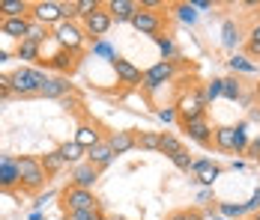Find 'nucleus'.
<instances>
[{
  "label": "nucleus",
  "mask_w": 260,
  "mask_h": 220,
  "mask_svg": "<svg viewBox=\"0 0 260 220\" xmlns=\"http://www.w3.org/2000/svg\"><path fill=\"white\" fill-rule=\"evenodd\" d=\"M9 80H12V96L33 98V96H39V93H42V86H45L48 74L42 72V69H36V66H21L18 72L9 74Z\"/></svg>",
  "instance_id": "f257e3e1"
},
{
  "label": "nucleus",
  "mask_w": 260,
  "mask_h": 220,
  "mask_svg": "<svg viewBox=\"0 0 260 220\" xmlns=\"http://www.w3.org/2000/svg\"><path fill=\"white\" fill-rule=\"evenodd\" d=\"M248 125L239 122V125H221V128H215L212 131V146L221 149V152H236V155H242L245 149H248Z\"/></svg>",
  "instance_id": "f03ea898"
},
{
  "label": "nucleus",
  "mask_w": 260,
  "mask_h": 220,
  "mask_svg": "<svg viewBox=\"0 0 260 220\" xmlns=\"http://www.w3.org/2000/svg\"><path fill=\"white\" fill-rule=\"evenodd\" d=\"M15 161H18L21 191H27V194L42 191V185L48 182V172H45V167H42V161H39L36 155H21V158H15Z\"/></svg>",
  "instance_id": "7ed1b4c3"
},
{
  "label": "nucleus",
  "mask_w": 260,
  "mask_h": 220,
  "mask_svg": "<svg viewBox=\"0 0 260 220\" xmlns=\"http://www.w3.org/2000/svg\"><path fill=\"white\" fill-rule=\"evenodd\" d=\"M60 202H63L66 214H75V211H96V208H99L96 194H93V191H84V188H75V185H66V188H63Z\"/></svg>",
  "instance_id": "20e7f679"
},
{
  "label": "nucleus",
  "mask_w": 260,
  "mask_h": 220,
  "mask_svg": "<svg viewBox=\"0 0 260 220\" xmlns=\"http://www.w3.org/2000/svg\"><path fill=\"white\" fill-rule=\"evenodd\" d=\"M207 96H204V90H188V93H182L180 101L174 104L177 107V116H180V122H191V119H201V116H207Z\"/></svg>",
  "instance_id": "39448f33"
},
{
  "label": "nucleus",
  "mask_w": 260,
  "mask_h": 220,
  "mask_svg": "<svg viewBox=\"0 0 260 220\" xmlns=\"http://www.w3.org/2000/svg\"><path fill=\"white\" fill-rule=\"evenodd\" d=\"M51 36L63 51H75V54H81L84 42H87V33H84V27H81L78 21H63V24H57L51 30Z\"/></svg>",
  "instance_id": "423d86ee"
},
{
  "label": "nucleus",
  "mask_w": 260,
  "mask_h": 220,
  "mask_svg": "<svg viewBox=\"0 0 260 220\" xmlns=\"http://www.w3.org/2000/svg\"><path fill=\"white\" fill-rule=\"evenodd\" d=\"M30 18H33L36 24L48 27V30L66 21V18H63V9H60V0H33V6H30Z\"/></svg>",
  "instance_id": "0eeeda50"
},
{
  "label": "nucleus",
  "mask_w": 260,
  "mask_h": 220,
  "mask_svg": "<svg viewBox=\"0 0 260 220\" xmlns=\"http://www.w3.org/2000/svg\"><path fill=\"white\" fill-rule=\"evenodd\" d=\"M141 36H161L165 33V27H168V18H165V12H150V9H138L135 12V18L129 21Z\"/></svg>",
  "instance_id": "6e6552de"
},
{
  "label": "nucleus",
  "mask_w": 260,
  "mask_h": 220,
  "mask_svg": "<svg viewBox=\"0 0 260 220\" xmlns=\"http://www.w3.org/2000/svg\"><path fill=\"white\" fill-rule=\"evenodd\" d=\"M174 74H177V63L174 60H158L156 66H150L147 72H144V90L147 93H156L158 86H165V83H171L174 80Z\"/></svg>",
  "instance_id": "1a4fd4ad"
},
{
  "label": "nucleus",
  "mask_w": 260,
  "mask_h": 220,
  "mask_svg": "<svg viewBox=\"0 0 260 220\" xmlns=\"http://www.w3.org/2000/svg\"><path fill=\"white\" fill-rule=\"evenodd\" d=\"M81 27H84V33H87V39H96V42H102V36L114 27V18H111V12L105 9V6H99L93 15H87L84 21H81Z\"/></svg>",
  "instance_id": "9d476101"
},
{
  "label": "nucleus",
  "mask_w": 260,
  "mask_h": 220,
  "mask_svg": "<svg viewBox=\"0 0 260 220\" xmlns=\"http://www.w3.org/2000/svg\"><path fill=\"white\" fill-rule=\"evenodd\" d=\"M21 188V179H18V161L0 155V194H15Z\"/></svg>",
  "instance_id": "9b49d317"
},
{
  "label": "nucleus",
  "mask_w": 260,
  "mask_h": 220,
  "mask_svg": "<svg viewBox=\"0 0 260 220\" xmlns=\"http://www.w3.org/2000/svg\"><path fill=\"white\" fill-rule=\"evenodd\" d=\"M111 66H114V72H117V80H120V83H126V86H141V83H144V72H141L132 60L114 57Z\"/></svg>",
  "instance_id": "f8f14e48"
},
{
  "label": "nucleus",
  "mask_w": 260,
  "mask_h": 220,
  "mask_svg": "<svg viewBox=\"0 0 260 220\" xmlns=\"http://www.w3.org/2000/svg\"><path fill=\"white\" fill-rule=\"evenodd\" d=\"M99 175H102V170H96L90 161H84V164H75V167H72V179H69V185L84 188V191H93L96 182H99Z\"/></svg>",
  "instance_id": "ddd939ff"
},
{
  "label": "nucleus",
  "mask_w": 260,
  "mask_h": 220,
  "mask_svg": "<svg viewBox=\"0 0 260 220\" xmlns=\"http://www.w3.org/2000/svg\"><path fill=\"white\" fill-rule=\"evenodd\" d=\"M48 69H54L57 74H63V77H69V72H75L78 69V54L75 51H57V54H51L48 60H42Z\"/></svg>",
  "instance_id": "4468645a"
},
{
  "label": "nucleus",
  "mask_w": 260,
  "mask_h": 220,
  "mask_svg": "<svg viewBox=\"0 0 260 220\" xmlns=\"http://www.w3.org/2000/svg\"><path fill=\"white\" fill-rule=\"evenodd\" d=\"M182 131L188 134V140H194L198 146H209L212 143V125L207 122V116H201V119H191V122H182Z\"/></svg>",
  "instance_id": "2eb2a0df"
},
{
  "label": "nucleus",
  "mask_w": 260,
  "mask_h": 220,
  "mask_svg": "<svg viewBox=\"0 0 260 220\" xmlns=\"http://www.w3.org/2000/svg\"><path fill=\"white\" fill-rule=\"evenodd\" d=\"M72 140H75L81 149H87V152H90L93 146H99L105 137H102V128H99L96 122H78V128H75V137H72Z\"/></svg>",
  "instance_id": "dca6fc26"
},
{
  "label": "nucleus",
  "mask_w": 260,
  "mask_h": 220,
  "mask_svg": "<svg viewBox=\"0 0 260 220\" xmlns=\"http://www.w3.org/2000/svg\"><path fill=\"white\" fill-rule=\"evenodd\" d=\"M105 9L111 12V18L117 24H123V21H132L135 18V12L141 9V3H135V0H108Z\"/></svg>",
  "instance_id": "f3484780"
},
{
  "label": "nucleus",
  "mask_w": 260,
  "mask_h": 220,
  "mask_svg": "<svg viewBox=\"0 0 260 220\" xmlns=\"http://www.w3.org/2000/svg\"><path fill=\"white\" fill-rule=\"evenodd\" d=\"M191 172H194V182H198V185L212 188V182L221 175V167H218V164H212V161H207V158H201V161H194Z\"/></svg>",
  "instance_id": "a211bd4d"
},
{
  "label": "nucleus",
  "mask_w": 260,
  "mask_h": 220,
  "mask_svg": "<svg viewBox=\"0 0 260 220\" xmlns=\"http://www.w3.org/2000/svg\"><path fill=\"white\" fill-rule=\"evenodd\" d=\"M72 93V83H69V77H63V74H57V77H48L45 80V86H42V98H57V101H63V98Z\"/></svg>",
  "instance_id": "6ab92c4d"
},
{
  "label": "nucleus",
  "mask_w": 260,
  "mask_h": 220,
  "mask_svg": "<svg viewBox=\"0 0 260 220\" xmlns=\"http://www.w3.org/2000/svg\"><path fill=\"white\" fill-rule=\"evenodd\" d=\"M105 140L111 143L114 155H126L132 149H138V134H135V131H114V134H108Z\"/></svg>",
  "instance_id": "aec40b11"
},
{
  "label": "nucleus",
  "mask_w": 260,
  "mask_h": 220,
  "mask_svg": "<svg viewBox=\"0 0 260 220\" xmlns=\"http://www.w3.org/2000/svg\"><path fill=\"white\" fill-rule=\"evenodd\" d=\"M30 27H33V18L27 15V18H9V21H0V33L3 36H12V39H18V42H24L27 33H30Z\"/></svg>",
  "instance_id": "412c9836"
},
{
  "label": "nucleus",
  "mask_w": 260,
  "mask_h": 220,
  "mask_svg": "<svg viewBox=\"0 0 260 220\" xmlns=\"http://www.w3.org/2000/svg\"><path fill=\"white\" fill-rule=\"evenodd\" d=\"M114 158H117V155H114V149H111V143H108V140H102L99 146H93L90 152H87V161H90L96 170L111 167V164H114Z\"/></svg>",
  "instance_id": "4be33fe9"
},
{
  "label": "nucleus",
  "mask_w": 260,
  "mask_h": 220,
  "mask_svg": "<svg viewBox=\"0 0 260 220\" xmlns=\"http://www.w3.org/2000/svg\"><path fill=\"white\" fill-rule=\"evenodd\" d=\"M30 0H0V21L9 18H27L30 15Z\"/></svg>",
  "instance_id": "5701e85b"
},
{
  "label": "nucleus",
  "mask_w": 260,
  "mask_h": 220,
  "mask_svg": "<svg viewBox=\"0 0 260 220\" xmlns=\"http://www.w3.org/2000/svg\"><path fill=\"white\" fill-rule=\"evenodd\" d=\"M57 152H60V158H63L66 164H72V167H75V164H81V158H87V149H81L75 140L60 143V146H57Z\"/></svg>",
  "instance_id": "b1692460"
},
{
  "label": "nucleus",
  "mask_w": 260,
  "mask_h": 220,
  "mask_svg": "<svg viewBox=\"0 0 260 220\" xmlns=\"http://www.w3.org/2000/svg\"><path fill=\"white\" fill-rule=\"evenodd\" d=\"M15 57H18V60H27V63H42V48L24 39V42L15 45Z\"/></svg>",
  "instance_id": "393cba45"
},
{
  "label": "nucleus",
  "mask_w": 260,
  "mask_h": 220,
  "mask_svg": "<svg viewBox=\"0 0 260 220\" xmlns=\"http://www.w3.org/2000/svg\"><path fill=\"white\" fill-rule=\"evenodd\" d=\"M138 149L158 152V149H161V131H141V134H138Z\"/></svg>",
  "instance_id": "a878e982"
},
{
  "label": "nucleus",
  "mask_w": 260,
  "mask_h": 220,
  "mask_svg": "<svg viewBox=\"0 0 260 220\" xmlns=\"http://www.w3.org/2000/svg\"><path fill=\"white\" fill-rule=\"evenodd\" d=\"M39 161H42V167H45V172H48V175H57V172L66 167V161L60 158V152H57V149H54V152H45Z\"/></svg>",
  "instance_id": "bb28decb"
},
{
  "label": "nucleus",
  "mask_w": 260,
  "mask_h": 220,
  "mask_svg": "<svg viewBox=\"0 0 260 220\" xmlns=\"http://www.w3.org/2000/svg\"><path fill=\"white\" fill-rule=\"evenodd\" d=\"M48 39H54V36H51V30L33 21V27H30V33H27V42H33V45H39V48H42V45H45Z\"/></svg>",
  "instance_id": "cd10ccee"
},
{
  "label": "nucleus",
  "mask_w": 260,
  "mask_h": 220,
  "mask_svg": "<svg viewBox=\"0 0 260 220\" xmlns=\"http://www.w3.org/2000/svg\"><path fill=\"white\" fill-rule=\"evenodd\" d=\"M180 149H182V140L177 137V134H171V131H168V134H161V149H158L161 155H168V158H171V155H177Z\"/></svg>",
  "instance_id": "c85d7f7f"
},
{
  "label": "nucleus",
  "mask_w": 260,
  "mask_h": 220,
  "mask_svg": "<svg viewBox=\"0 0 260 220\" xmlns=\"http://www.w3.org/2000/svg\"><path fill=\"white\" fill-rule=\"evenodd\" d=\"M171 164H174L177 170L188 172V170H191V167H194V158H191V152H188V149L182 146L180 152H177V155H171Z\"/></svg>",
  "instance_id": "c756f323"
},
{
  "label": "nucleus",
  "mask_w": 260,
  "mask_h": 220,
  "mask_svg": "<svg viewBox=\"0 0 260 220\" xmlns=\"http://www.w3.org/2000/svg\"><path fill=\"white\" fill-rule=\"evenodd\" d=\"M228 66H231L234 72H242V74H254V72H257V66H254L251 60H245V57H239V54H234V57L228 60Z\"/></svg>",
  "instance_id": "7c9ffc66"
},
{
  "label": "nucleus",
  "mask_w": 260,
  "mask_h": 220,
  "mask_svg": "<svg viewBox=\"0 0 260 220\" xmlns=\"http://www.w3.org/2000/svg\"><path fill=\"white\" fill-rule=\"evenodd\" d=\"M156 45L161 48L165 60H177V57H180V51H177V42H174L171 36H156Z\"/></svg>",
  "instance_id": "2f4dec72"
},
{
  "label": "nucleus",
  "mask_w": 260,
  "mask_h": 220,
  "mask_svg": "<svg viewBox=\"0 0 260 220\" xmlns=\"http://www.w3.org/2000/svg\"><path fill=\"white\" fill-rule=\"evenodd\" d=\"M174 9H177V18H180L182 24H194L198 21V9L191 3H177Z\"/></svg>",
  "instance_id": "473e14b6"
},
{
  "label": "nucleus",
  "mask_w": 260,
  "mask_h": 220,
  "mask_svg": "<svg viewBox=\"0 0 260 220\" xmlns=\"http://www.w3.org/2000/svg\"><path fill=\"white\" fill-rule=\"evenodd\" d=\"M221 36H224V48H234L236 42H239V30H236L234 21H224V27H221Z\"/></svg>",
  "instance_id": "72a5a7b5"
},
{
  "label": "nucleus",
  "mask_w": 260,
  "mask_h": 220,
  "mask_svg": "<svg viewBox=\"0 0 260 220\" xmlns=\"http://www.w3.org/2000/svg\"><path fill=\"white\" fill-rule=\"evenodd\" d=\"M221 96L231 98V101H236V98L242 96V86H239L236 77H224V90H221Z\"/></svg>",
  "instance_id": "f704fd0d"
},
{
  "label": "nucleus",
  "mask_w": 260,
  "mask_h": 220,
  "mask_svg": "<svg viewBox=\"0 0 260 220\" xmlns=\"http://www.w3.org/2000/svg\"><path fill=\"white\" fill-rule=\"evenodd\" d=\"M218 211L224 214V217H242L245 214V205H236V202H218Z\"/></svg>",
  "instance_id": "c9c22d12"
},
{
  "label": "nucleus",
  "mask_w": 260,
  "mask_h": 220,
  "mask_svg": "<svg viewBox=\"0 0 260 220\" xmlns=\"http://www.w3.org/2000/svg\"><path fill=\"white\" fill-rule=\"evenodd\" d=\"M99 6H105V3H99V0H78V18L84 21L87 15H93Z\"/></svg>",
  "instance_id": "e433bc0d"
},
{
  "label": "nucleus",
  "mask_w": 260,
  "mask_h": 220,
  "mask_svg": "<svg viewBox=\"0 0 260 220\" xmlns=\"http://www.w3.org/2000/svg\"><path fill=\"white\" fill-rule=\"evenodd\" d=\"M221 90H224V77H215V80H209V83H207V90H204L207 101L218 98V96H221Z\"/></svg>",
  "instance_id": "4c0bfd02"
},
{
  "label": "nucleus",
  "mask_w": 260,
  "mask_h": 220,
  "mask_svg": "<svg viewBox=\"0 0 260 220\" xmlns=\"http://www.w3.org/2000/svg\"><path fill=\"white\" fill-rule=\"evenodd\" d=\"M60 9H63L66 21H78V0H66V3H60Z\"/></svg>",
  "instance_id": "58836bf2"
},
{
  "label": "nucleus",
  "mask_w": 260,
  "mask_h": 220,
  "mask_svg": "<svg viewBox=\"0 0 260 220\" xmlns=\"http://www.w3.org/2000/svg\"><path fill=\"white\" fill-rule=\"evenodd\" d=\"M165 220H204V214L198 208H191V211H171Z\"/></svg>",
  "instance_id": "ea45409f"
},
{
  "label": "nucleus",
  "mask_w": 260,
  "mask_h": 220,
  "mask_svg": "<svg viewBox=\"0 0 260 220\" xmlns=\"http://www.w3.org/2000/svg\"><path fill=\"white\" fill-rule=\"evenodd\" d=\"M102 217V208L96 211H75V214H66V220H99Z\"/></svg>",
  "instance_id": "a19ab883"
},
{
  "label": "nucleus",
  "mask_w": 260,
  "mask_h": 220,
  "mask_svg": "<svg viewBox=\"0 0 260 220\" xmlns=\"http://www.w3.org/2000/svg\"><path fill=\"white\" fill-rule=\"evenodd\" d=\"M93 51H96L99 57H105V60H114V57H117V51L111 48L108 42H96V45H93Z\"/></svg>",
  "instance_id": "79ce46f5"
},
{
  "label": "nucleus",
  "mask_w": 260,
  "mask_h": 220,
  "mask_svg": "<svg viewBox=\"0 0 260 220\" xmlns=\"http://www.w3.org/2000/svg\"><path fill=\"white\" fill-rule=\"evenodd\" d=\"M9 96H12V80L9 74H0V101H6Z\"/></svg>",
  "instance_id": "37998d69"
},
{
  "label": "nucleus",
  "mask_w": 260,
  "mask_h": 220,
  "mask_svg": "<svg viewBox=\"0 0 260 220\" xmlns=\"http://www.w3.org/2000/svg\"><path fill=\"white\" fill-rule=\"evenodd\" d=\"M156 116L161 122H174V119H177V107H158Z\"/></svg>",
  "instance_id": "c03bdc74"
},
{
  "label": "nucleus",
  "mask_w": 260,
  "mask_h": 220,
  "mask_svg": "<svg viewBox=\"0 0 260 220\" xmlns=\"http://www.w3.org/2000/svg\"><path fill=\"white\" fill-rule=\"evenodd\" d=\"M245 211H251V214H257V211H260V191L251 194V199L245 202Z\"/></svg>",
  "instance_id": "a18cd8bd"
},
{
  "label": "nucleus",
  "mask_w": 260,
  "mask_h": 220,
  "mask_svg": "<svg viewBox=\"0 0 260 220\" xmlns=\"http://www.w3.org/2000/svg\"><path fill=\"white\" fill-rule=\"evenodd\" d=\"M245 152H248V155H251L254 161H260V137H254V140L248 143V149H245Z\"/></svg>",
  "instance_id": "49530a36"
},
{
  "label": "nucleus",
  "mask_w": 260,
  "mask_h": 220,
  "mask_svg": "<svg viewBox=\"0 0 260 220\" xmlns=\"http://www.w3.org/2000/svg\"><path fill=\"white\" fill-rule=\"evenodd\" d=\"M194 9H212V0H188Z\"/></svg>",
  "instance_id": "de8ad7c7"
},
{
  "label": "nucleus",
  "mask_w": 260,
  "mask_h": 220,
  "mask_svg": "<svg viewBox=\"0 0 260 220\" xmlns=\"http://www.w3.org/2000/svg\"><path fill=\"white\" fill-rule=\"evenodd\" d=\"M209 196H212V191L207 188V191H201V194H198V202H209Z\"/></svg>",
  "instance_id": "09e8293b"
},
{
  "label": "nucleus",
  "mask_w": 260,
  "mask_h": 220,
  "mask_svg": "<svg viewBox=\"0 0 260 220\" xmlns=\"http://www.w3.org/2000/svg\"><path fill=\"white\" fill-rule=\"evenodd\" d=\"M6 57H9V54H6V51H0V63H3V60H6Z\"/></svg>",
  "instance_id": "8fccbe9b"
},
{
  "label": "nucleus",
  "mask_w": 260,
  "mask_h": 220,
  "mask_svg": "<svg viewBox=\"0 0 260 220\" xmlns=\"http://www.w3.org/2000/svg\"><path fill=\"white\" fill-rule=\"evenodd\" d=\"M254 220H260V211H257V214H254Z\"/></svg>",
  "instance_id": "3c124183"
},
{
  "label": "nucleus",
  "mask_w": 260,
  "mask_h": 220,
  "mask_svg": "<svg viewBox=\"0 0 260 220\" xmlns=\"http://www.w3.org/2000/svg\"><path fill=\"white\" fill-rule=\"evenodd\" d=\"M111 220H126V217H111Z\"/></svg>",
  "instance_id": "603ef678"
},
{
  "label": "nucleus",
  "mask_w": 260,
  "mask_h": 220,
  "mask_svg": "<svg viewBox=\"0 0 260 220\" xmlns=\"http://www.w3.org/2000/svg\"><path fill=\"white\" fill-rule=\"evenodd\" d=\"M99 220H111V217H105V214H102V217H99Z\"/></svg>",
  "instance_id": "864d4df0"
},
{
  "label": "nucleus",
  "mask_w": 260,
  "mask_h": 220,
  "mask_svg": "<svg viewBox=\"0 0 260 220\" xmlns=\"http://www.w3.org/2000/svg\"><path fill=\"white\" fill-rule=\"evenodd\" d=\"M257 96H260V83H257Z\"/></svg>",
  "instance_id": "5fc2aeb1"
},
{
  "label": "nucleus",
  "mask_w": 260,
  "mask_h": 220,
  "mask_svg": "<svg viewBox=\"0 0 260 220\" xmlns=\"http://www.w3.org/2000/svg\"><path fill=\"white\" fill-rule=\"evenodd\" d=\"M248 220H254V217H248Z\"/></svg>",
  "instance_id": "6e6d98bb"
}]
</instances>
